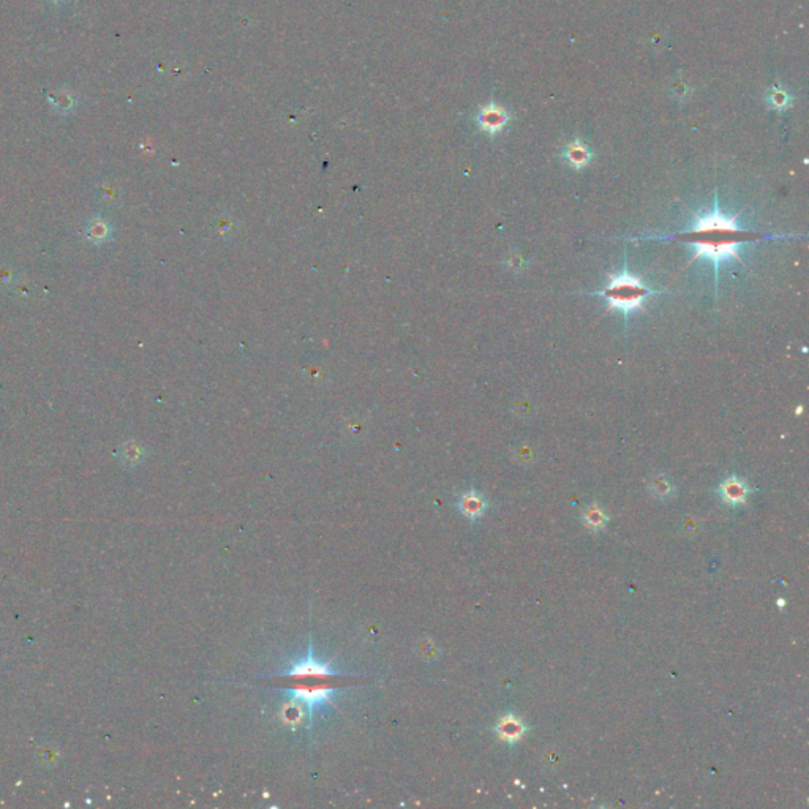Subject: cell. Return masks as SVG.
Wrapping results in <instances>:
<instances>
[{"label":"cell","mask_w":809,"mask_h":809,"mask_svg":"<svg viewBox=\"0 0 809 809\" xmlns=\"http://www.w3.org/2000/svg\"><path fill=\"white\" fill-rule=\"evenodd\" d=\"M591 150H589L582 141H572L571 144L566 145L563 150V159H565L572 168L582 169L591 161Z\"/></svg>","instance_id":"cell-9"},{"label":"cell","mask_w":809,"mask_h":809,"mask_svg":"<svg viewBox=\"0 0 809 809\" xmlns=\"http://www.w3.org/2000/svg\"><path fill=\"white\" fill-rule=\"evenodd\" d=\"M677 241L689 245L692 250V259L707 258L714 266L716 274V288L719 283V270L723 263L729 259H737L743 263L740 257L741 245L751 244L760 239V234L749 231L738 223V213L725 215L719 207L718 198H714V207L705 213H696L692 222L685 231L675 234Z\"/></svg>","instance_id":"cell-1"},{"label":"cell","mask_w":809,"mask_h":809,"mask_svg":"<svg viewBox=\"0 0 809 809\" xmlns=\"http://www.w3.org/2000/svg\"><path fill=\"white\" fill-rule=\"evenodd\" d=\"M309 714H310V710L307 708L304 703L297 701V699L291 697L290 701L286 702L283 707H281L280 719H281V723H283L285 725H288V727L299 729L307 721H309Z\"/></svg>","instance_id":"cell-6"},{"label":"cell","mask_w":809,"mask_h":809,"mask_svg":"<svg viewBox=\"0 0 809 809\" xmlns=\"http://www.w3.org/2000/svg\"><path fill=\"white\" fill-rule=\"evenodd\" d=\"M457 508L460 513L469 520H478L485 514L487 511V501L478 492H467L463 493L457 501Z\"/></svg>","instance_id":"cell-7"},{"label":"cell","mask_w":809,"mask_h":809,"mask_svg":"<svg viewBox=\"0 0 809 809\" xmlns=\"http://www.w3.org/2000/svg\"><path fill=\"white\" fill-rule=\"evenodd\" d=\"M582 521L585 524L588 530L599 531L607 525V515L598 504H589L582 513Z\"/></svg>","instance_id":"cell-11"},{"label":"cell","mask_w":809,"mask_h":809,"mask_svg":"<svg viewBox=\"0 0 809 809\" xmlns=\"http://www.w3.org/2000/svg\"><path fill=\"white\" fill-rule=\"evenodd\" d=\"M661 293H664V291L651 290L648 285L644 283L642 277L631 274L628 270V264L624 263V268L621 272L609 275V283L605 285L604 290L589 294L602 297L607 302V312L617 310L628 318L629 313L644 310L645 301L650 296Z\"/></svg>","instance_id":"cell-3"},{"label":"cell","mask_w":809,"mask_h":809,"mask_svg":"<svg viewBox=\"0 0 809 809\" xmlns=\"http://www.w3.org/2000/svg\"><path fill=\"white\" fill-rule=\"evenodd\" d=\"M770 100H771L770 102L771 106L776 108V109H782L789 104V97H787V93L784 91H775L773 93H771Z\"/></svg>","instance_id":"cell-13"},{"label":"cell","mask_w":809,"mask_h":809,"mask_svg":"<svg viewBox=\"0 0 809 809\" xmlns=\"http://www.w3.org/2000/svg\"><path fill=\"white\" fill-rule=\"evenodd\" d=\"M270 685L291 689L293 699L304 703L310 710L320 703H332L331 694L344 686L359 685L361 678L342 675L332 670L329 664L318 662L309 650V656L297 662L285 675L270 678Z\"/></svg>","instance_id":"cell-2"},{"label":"cell","mask_w":809,"mask_h":809,"mask_svg":"<svg viewBox=\"0 0 809 809\" xmlns=\"http://www.w3.org/2000/svg\"><path fill=\"white\" fill-rule=\"evenodd\" d=\"M648 490L651 492V495L659 500H667L670 498L673 492H675V487H673L672 481L664 474H659V476L653 478L648 484Z\"/></svg>","instance_id":"cell-12"},{"label":"cell","mask_w":809,"mask_h":809,"mask_svg":"<svg viewBox=\"0 0 809 809\" xmlns=\"http://www.w3.org/2000/svg\"><path fill=\"white\" fill-rule=\"evenodd\" d=\"M749 495V487L738 476H729L719 485V497L729 506H740L746 503Z\"/></svg>","instance_id":"cell-4"},{"label":"cell","mask_w":809,"mask_h":809,"mask_svg":"<svg viewBox=\"0 0 809 809\" xmlns=\"http://www.w3.org/2000/svg\"><path fill=\"white\" fill-rule=\"evenodd\" d=\"M508 121H509L508 113H506L501 106H498V104H487V106L482 108V111L479 113V116H478L479 127H481V130H484V132H487L490 134L501 132V130L506 127Z\"/></svg>","instance_id":"cell-5"},{"label":"cell","mask_w":809,"mask_h":809,"mask_svg":"<svg viewBox=\"0 0 809 809\" xmlns=\"http://www.w3.org/2000/svg\"><path fill=\"white\" fill-rule=\"evenodd\" d=\"M111 236V226L103 218H93L86 226V237L92 244H103Z\"/></svg>","instance_id":"cell-10"},{"label":"cell","mask_w":809,"mask_h":809,"mask_svg":"<svg viewBox=\"0 0 809 809\" xmlns=\"http://www.w3.org/2000/svg\"><path fill=\"white\" fill-rule=\"evenodd\" d=\"M495 732H497L500 740H503V741H506V743L513 744V743H515V741H519L521 737H524L525 724L521 723L520 718H517V716H514L513 713H509L500 719L497 727H495Z\"/></svg>","instance_id":"cell-8"}]
</instances>
